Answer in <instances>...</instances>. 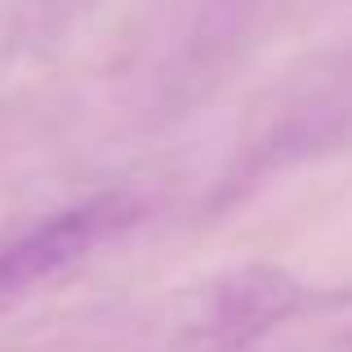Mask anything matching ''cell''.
Wrapping results in <instances>:
<instances>
[{
  "label": "cell",
  "instance_id": "1",
  "mask_svg": "<svg viewBox=\"0 0 352 352\" xmlns=\"http://www.w3.org/2000/svg\"><path fill=\"white\" fill-rule=\"evenodd\" d=\"M138 214H143V206L129 192H103V197H85L41 219L9 245H0V317L23 299H32L36 290H45L50 281H58L67 267L85 263L107 241L129 232Z\"/></svg>",
  "mask_w": 352,
  "mask_h": 352
},
{
  "label": "cell",
  "instance_id": "2",
  "mask_svg": "<svg viewBox=\"0 0 352 352\" xmlns=\"http://www.w3.org/2000/svg\"><path fill=\"white\" fill-rule=\"evenodd\" d=\"M303 299V285L281 267H241L214 281L188 317V344L192 348H241L285 321Z\"/></svg>",
  "mask_w": 352,
  "mask_h": 352
}]
</instances>
